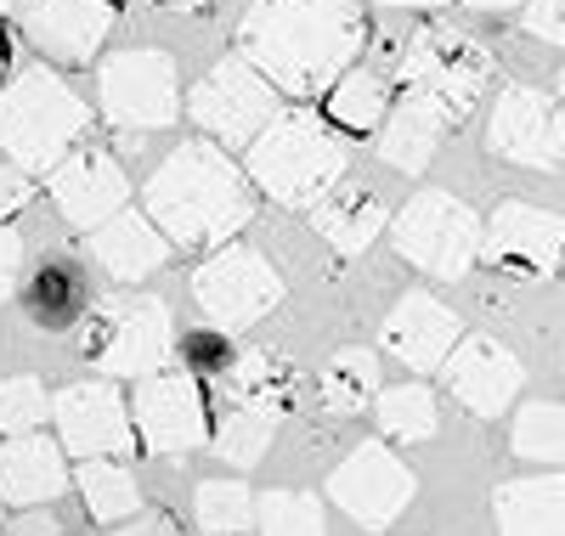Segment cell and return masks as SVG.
Masks as SVG:
<instances>
[{"mask_svg": "<svg viewBox=\"0 0 565 536\" xmlns=\"http://www.w3.org/2000/svg\"><path fill=\"white\" fill-rule=\"evenodd\" d=\"M554 96H559V103H565V68H559V79H554Z\"/></svg>", "mask_w": 565, "mask_h": 536, "instance_id": "bcb514c9", "label": "cell"}, {"mask_svg": "<svg viewBox=\"0 0 565 536\" xmlns=\"http://www.w3.org/2000/svg\"><path fill=\"white\" fill-rule=\"evenodd\" d=\"M481 260L503 277H554L559 260H565V221L554 210H537V204H521L509 199L492 210L487 232H481Z\"/></svg>", "mask_w": 565, "mask_h": 536, "instance_id": "4fadbf2b", "label": "cell"}, {"mask_svg": "<svg viewBox=\"0 0 565 536\" xmlns=\"http://www.w3.org/2000/svg\"><path fill=\"white\" fill-rule=\"evenodd\" d=\"M514 452L526 463H543V469H559L565 463V407L559 401H532L514 418Z\"/></svg>", "mask_w": 565, "mask_h": 536, "instance_id": "1f68e13d", "label": "cell"}, {"mask_svg": "<svg viewBox=\"0 0 565 536\" xmlns=\"http://www.w3.org/2000/svg\"><path fill=\"white\" fill-rule=\"evenodd\" d=\"M373 418H380L385 441H402V447H418V441H430V435L441 429V407H436V396L424 384H391V389H380Z\"/></svg>", "mask_w": 565, "mask_h": 536, "instance_id": "f1b7e54d", "label": "cell"}, {"mask_svg": "<svg viewBox=\"0 0 565 536\" xmlns=\"http://www.w3.org/2000/svg\"><path fill=\"white\" fill-rule=\"evenodd\" d=\"M487 148L509 164L554 170L565 159V103L537 85H509L498 90V108L487 125Z\"/></svg>", "mask_w": 565, "mask_h": 536, "instance_id": "7c38bea8", "label": "cell"}, {"mask_svg": "<svg viewBox=\"0 0 565 536\" xmlns=\"http://www.w3.org/2000/svg\"><path fill=\"white\" fill-rule=\"evenodd\" d=\"M351 148L334 136V125L311 108H282L255 141L244 175L282 210H317L328 192L345 181Z\"/></svg>", "mask_w": 565, "mask_h": 536, "instance_id": "3957f363", "label": "cell"}, {"mask_svg": "<svg viewBox=\"0 0 565 536\" xmlns=\"http://www.w3.org/2000/svg\"><path fill=\"white\" fill-rule=\"evenodd\" d=\"M317 401H322V412H334V418H351V412L373 407L380 401V362H373L367 351L328 356V367L317 373Z\"/></svg>", "mask_w": 565, "mask_h": 536, "instance_id": "83f0119b", "label": "cell"}, {"mask_svg": "<svg viewBox=\"0 0 565 536\" xmlns=\"http://www.w3.org/2000/svg\"><path fill=\"white\" fill-rule=\"evenodd\" d=\"M29 170H18V164H7V170H0V221H12L29 199H34V186L23 181Z\"/></svg>", "mask_w": 565, "mask_h": 536, "instance_id": "74e56055", "label": "cell"}, {"mask_svg": "<svg viewBox=\"0 0 565 536\" xmlns=\"http://www.w3.org/2000/svg\"><path fill=\"white\" fill-rule=\"evenodd\" d=\"M328 119L345 136H380V125L391 119V79L380 68L340 74V85L328 90Z\"/></svg>", "mask_w": 565, "mask_h": 536, "instance_id": "484cf974", "label": "cell"}, {"mask_svg": "<svg viewBox=\"0 0 565 536\" xmlns=\"http://www.w3.org/2000/svg\"><path fill=\"white\" fill-rule=\"evenodd\" d=\"M97 96H103V119L125 130V148H141V130H164L181 114V74L175 57L159 45H130V52L103 57L97 68Z\"/></svg>", "mask_w": 565, "mask_h": 536, "instance_id": "52a82bcc", "label": "cell"}, {"mask_svg": "<svg viewBox=\"0 0 565 536\" xmlns=\"http://www.w3.org/2000/svg\"><path fill=\"white\" fill-rule=\"evenodd\" d=\"M362 45L367 23L356 0H255L238 23V52L289 96L334 90Z\"/></svg>", "mask_w": 565, "mask_h": 536, "instance_id": "6da1fadb", "label": "cell"}, {"mask_svg": "<svg viewBox=\"0 0 565 536\" xmlns=\"http://www.w3.org/2000/svg\"><path fill=\"white\" fill-rule=\"evenodd\" d=\"M391 74H396L402 96L424 103L441 125H463L476 114L481 90L492 85V52L458 23H424L407 34Z\"/></svg>", "mask_w": 565, "mask_h": 536, "instance_id": "5b68a950", "label": "cell"}, {"mask_svg": "<svg viewBox=\"0 0 565 536\" xmlns=\"http://www.w3.org/2000/svg\"><path fill=\"white\" fill-rule=\"evenodd\" d=\"M255 525V497L238 480H204L199 485V530L204 536H244Z\"/></svg>", "mask_w": 565, "mask_h": 536, "instance_id": "d6a6232c", "label": "cell"}, {"mask_svg": "<svg viewBox=\"0 0 565 536\" xmlns=\"http://www.w3.org/2000/svg\"><path fill=\"white\" fill-rule=\"evenodd\" d=\"M85 305H90V294H85V277L74 271V266H45V271H34V282H29V317H34V328H74L79 317H85Z\"/></svg>", "mask_w": 565, "mask_h": 536, "instance_id": "4dcf8cb0", "label": "cell"}, {"mask_svg": "<svg viewBox=\"0 0 565 536\" xmlns=\"http://www.w3.org/2000/svg\"><path fill=\"white\" fill-rule=\"evenodd\" d=\"M153 7H164V12H204L210 0H153Z\"/></svg>", "mask_w": 565, "mask_h": 536, "instance_id": "ee69618b", "label": "cell"}, {"mask_svg": "<svg viewBox=\"0 0 565 536\" xmlns=\"http://www.w3.org/2000/svg\"><path fill=\"white\" fill-rule=\"evenodd\" d=\"M492 514H498V536H565V480L559 474L503 480Z\"/></svg>", "mask_w": 565, "mask_h": 536, "instance_id": "7402d4cb", "label": "cell"}, {"mask_svg": "<svg viewBox=\"0 0 565 536\" xmlns=\"http://www.w3.org/2000/svg\"><path fill=\"white\" fill-rule=\"evenodd\" d=\"M18 23L45 63L90 68V57L108 45L119 12H114V0H23Z\"/></svg>", "mask_w": 565, "mask_h": 536, "instance_id": "2e32d148", "label": "cell"}, {"mask_svg": "<svg viewBox=\"0 0 565 536\" xmlns=\"http://www.w3.org/2000/svg\"><path fill=\"white\" fill-rule=\"evenodd\" d=\"M458 311L441 305L436 294H424V288H413V294H402L380 328V345L391 362H402L407 373H436L447 367V356L458 351Z\"/></svg>", "mask_w": 565, "mask_h": 536, "instance_id": "d6986e66", "label": "cell"}, {"mask_svg": "<svg viewBox=\"0 0 565 536\" xmlns=\"http://www.w3.org/2000/svg\"><path fill=\"white\" fill-rule=\"evenodd\" d=\"M380 7H396V12H436L447 0H380Z\"/></svg>", "mask_w": 565, "mask_h": 536, "instance_id": "7bdbcfd3", "label": "cell"}, {"mask_svg": "<svg viewBox=\"0 0 565 536\" xmlns=\"http://www.w3.org/2000/svg\"><path fill=\"white\" fill-rule=\"evenodd\" d=\"M52 418H57V435H63V452H74L79 463L85 458H130L136 452L130 401L119 396L108 378L68 384L63 396L52 401Z\"/></svg>", "mask_w": 565, "mask_h": 536, "instance_id": "5bb4252c", "label": "cell"}, {"mask_svg": "<svg viewBox=\"0 0 565 536\" xmlns=\"http://www.w3.org/2000/svg\"><path fill=\"white\" fill-rule=\"evenodd\" d=\"M277 96H282V90L238 52V57L215 63V68L193 85V96H186V114H193V125H199L204 136H215L221 148H249V141L282 114Z\"/></svg>", "mask_w": 565, "mask_h": 536, "instance_id": "9c48e42d", "label": "cell"}, {"mask_svg": "<svg viewBox=\"0 0 565 536\" xmlns=\"http://www.w3.org/2000/svg\"><path fill=\"white\" fill-rule=\"evenodd\" d=\"M277 424H282L277 407H255V401H238V396H226V389H221L215 418H210V447L232 469H255L266 458V447H271Z\"/></svg>", "mask_w": 565, "mask_h": 536, "instance_id": "cb8c5ba5", "label": "cell"}, {"mask_svg": "<svg viewBox=\"0 0 565 536\" xmlns=\"http://www.w3.org/2000/svg\"><path fill=\"white\" fill-rule=\"evenodd\" d=\"M136 441L159 452V458H186L210 447V401L193 373H153V378H136Z\"/></svg>", "mask_w": 565, "mask_h": 536, "instance_id": "8fae6325", "label": "cell"}, {"mask_svg": "<svg viewBox=\"0 0 565 536\" xmlns=\"http://www.w3.org/2000/svg\"><path fill=\"white\" fill-rule=\"evenodd\" d=\"M52 418V396H45L40 378H7L0 384V435H34Z\"/></svg>", "mask_w": 565, "mask_h": 536, "instance_id": "e575fe53", "label": "cell"}, {"mask_svg": "<svg viewBox=\"0 0 565 536\" xmlns=\"http://www.w3.org/2000/svg\"><path fill=\"white\" fill-rule=\"evenodd\" d=\"M7 536H68V530H63V519H57L52 508H29L23 519H12Z\"/></svg>", "mask_w": 565, "mask_h": 536, "instance_id": "ab89813d", "label": "cell"}, {"mask_svg": "<svg viewBox=\"0 0 565 536\" xmlns=\"http://www.w3.org/2000/svg\"><path fill=\"white\" fill-rule=\"evenodd\" d=\"M441 119L424 108V103H413V96H402V103L391 108V119L380 125V159L391 164V170H407V175H418L424 164L436 159V141H441Z\"/></svg>", "mask_w": 565, "mask_h": 536, "instance_id": "d4e9b609", "label": "cell"}, {"mask_svg": "<svg viewBox=\"0 0 565 536\" xmlns=\"http://www.w3.org/2000/svg\"><path fill=\"white\" fill-rule=\"evenodd\" d=\"M18 7H23V0H0V18H12Z\"/></svg>", "mask_w": 565, "mask_h": 536, "instance_id": "f6af8a7d", "label": "cell"}, {"mask_svg": "<svg viewBox=\"0 0 565 536\" xmlns=\"http://www.w3.org/2000/svg\"><path fill=\"white\" fill-rule=\"evenodd\" d=\"M74 480H79L85 514L97 519V525H125V519L141 514V485L125 469V458H85Z\"/></svg>", "mask_w": 565, "mask_h": 536, "instance_id": "4316f807", "label": "cell"}, {"mask_svg": "<svg viewBox=\"0 0 565 536\" xmlns=\"http://www.w3.org/2000/svg\"><path fill=\"white\" fill-rule=\"evenodd\" d=\"M441 378H447L458 407H469L476 418H498L503 407H514V396H521L526 367L514 362V351L498 345L492 333H469V339H458V351L447 356Z\"/></svg>", "mask_w": 565, "mask_h": 536, "instance_id": "ac0fdd59", "label": "cell"}, {"mask_svg": "<svg viewBox=\"0 0 565 536\" xmlns=\"http://www.w3.org/2000/svg\"><path fill=\"white\" fill-rule=\"evenodd\" d=\"M526 34L543 45H565V0H526Z\"/></svg>", "mask_w": 565, "mask_h": 536, "instance_id": "d590c367", "label": "cell"}, {"mask_svg": "<svg viewBox=\"0 0 565 536\" xmlns=\"http://www.w3.org/2000/svg\"><path fill=\"white\" fill-rule=\"evenodd\" d=\"M79 356L108 378H153L175 356V322L159 294H103L79 317Z\"/></svg>", "mask_w": 565, "mask_h": 536, "instance_id": "8992f818", "label": "cell"}, {"mask_svg": "<svg viewBox=\"0 0 565 536\" xmlns=\"http://www.w3.org/2000/svg\"><path fill=\"white\" fill-rule=\"evenodd\" d=\"M193 356H199V367H221V373H226V362H232L226 345H221V339H210V333L193 339Z\"/></svg>", "mask_w": 565, "mask_h": 536, "instance_id": "60d3db41", "label": "cell"}, {"mask_svg": "<svg viewBox=\"0 0 565 536\" xmlns=\"http://www.w3.org/2000/svg\"><path fill=\"white\" fill-rule=\"evenodd\" d=\"M0 68H7V45H0Z\"/></svg>", "mask_w": 565, "mask_h": 536, "instance_id": "7dc6e473", "label": "cell"}, {"mask_svg": "<svg viewBox=\"0 0 565 536\" xmlns=\"http://www.w3.org/2000/svg\"><path fill=\"white\" fill-rule=\"evenodd\" d=\"M260 536H328L322 525V503L311 492H266L255 503Z\"/></svg>", "mask_w": 565, "mask_h": 536, "instance_id": "836d02e7", "label": "cell"}, {"mask_svg": "<svg viewBox=\"0 0 565 536\" xmlns=\"http://www.w3.org/2000/svg\"><path fill=\"white\" fill-rule=\"evenodd\" d=\"M413 492H418L413 469L380 441H362L334 474H328V497L367 530H385L413 503Z\"/></svg>", "mask_w": 565, "mask_h": 536, "instance_id": "9a60e30c", "label": "cell"}, {"mask_svg": "<svg viewBox=\"0 0 565 536\" xmlns=\"http://www.w3.org/2000/svg\"><path fill=\"white\" fill-rule=\"evenodd\" d=\"M193 294L204 305V317L215 328H249L260 317H271L282 305V277L277 266L249 249V243H226V249H215L199 271H193Z\"/></svg>", "mask_w": 565, "mask_h": 536, "instance_id": "30bf717a", "label": "cell"}, {"mask_svg": "<svg viewBox=\"0 0 565 536\" xmlns=\"http://www.w3.org/2000/svg\"><path fill=\"white\" fill-rule=\"evenodd\" d=\"M85 130H90V108L45 63L0 85V153L18 170H29V175L57 170L79 148Z\"/></svg>", "mask_w": 565, "mask_h": 536, "instance_id": "277c9868", "label": "cell"}, {"mask_svg": "<svg viewBox=\"0 0 565 536\" xmlns=\"http://www.w3.org/2000/svg\"><path fill=\"white\" fill-rule=\"evenodd\" d=\"M311 226H317V237H322L334 255H362L367 243L391 226V215H385V204H380V192H362V186H345V181H340V186L311 210Z\"/></svg>", "mask_w": 565, "mask_h": 536, "instance_id": "603a6c76", "label": "cell"}, {"mask_svg": "<svg viewBox=\"0 0 565 536\" xmlns=\"http://www.w3.org/2000/svg\"><path fill=\"white\" fill-rule=\"evenodd\" d=\"M68 452L45 435H0V503L18 508H52L68 492Z\"/></svg>", "mask_w": 565, "mask_h": 536, "instance_id": "ffe728a7", "label": "cell"}, {"mask_svg": "<svg viewBox=\"0 0 565 536\" xmlns=\"http://www.w3.org/2000/svg\"><path fill=\"white\" fill-rule=\"evenodd\" d=\"M45 186H52V204L63 210V221L79 226V232L108 226L130 204V181H125V170H119V159L108 148H74L52 170Z\"/></svg>", "mask_w": 565, "mask_h": 536, "instance_id": "e0dca14e", "label": "cell"}, {"mask_svg": "<svg viewBox=\"0 0 565 536\" xmlns=\"http://www.w3.org/2000/svg\"><path fill=\"white\" fill-rule=\"evenodd\" d=\"M108 536H181V525H175L170 514H136V519L114 525Z\"/></svg>", "mask_w": 565, "mask_h": 536, "instance_id": "f35d334b", "label": "cell"}, {"mask_svg": "<svg viewBox=\"0 0 565 536\" xmlns=\"http://www.w3.org/2000/svg\"><path fill=\"white\" fill-rule=\"evenodd\" d=\"M221 389H226V396H238V401L282 412V407H289V389H295V373H289V362L271 356V351H244V356L226 362Z\"/></svg>", "mask_w": 565, "mask_h": 536, "instance_id": "f546056e", "label": "cell"}, {"mask_svg": "<svg viewBox=\"0 0 565 536\" xmlns=\"http://www.w3.org/2000/svg\"><path fill=\"white\" fill-rule=\"evenodd\" d=\"M463 7H469V12H498V18H503V12H514V7H526V0H463Z\"/></svg>", "mask_w": 565, "mask_h": 536, "instance_id": "b9f144b4", "label": "cell"}, {"mask_svg": "<svg viewBox=\"0 0 565 536\" xmlns=\"http://www.w3.org/2000/svg\"><path fill=\"white\" fill-rule=\"evenodd\" d=\"M18 271H23V237H18V226L0 221V300L18 288Z\"/></svg>", "mask_w": 565, "mask_h": 536, "instance_id": "8d00e7d4", "label": "cell"}, {"mask_svg": "<svg viewBox=\"0 0 565 536\" xmlns=\"http://www.w3.org/2000/svg\"><path fill=\"white\" fill-rule=\"evenodd\" d=\"M170 255V237L148 221V215H136V210H119L108 226L90 232V260H97L114 282H141V277H153Z\"/></svg>", "mask_w": 565, "mask_h": 536, "instance_id": "44dd1931", "label": "cell"}, {"mask_svg": "<svg viewBox=\"0 0 565 536\" xmlns=\"http://www.w3.org/2000/svg\"><path fill=\"white\" fill-rule=\"evenodd\" d=\"M141 210L175 249H226L255 221V186L221 141H181L141 186Z\"/></svg>", "mask_w": 565, "mask_h": 536, "instance_id": "7a4b0ae2", "label": "cell"}, {"mask_svg": "<svg viewBox=\"0 0 565 536\" xmlns=\"http://www.w3.org/2000/svg\"><path fill=\"white\" fill-rule=\"evenodd\" d=\"M481 221L476 210H469L463 199H452V192H413V199L391 215V243L396 255L418 271H430L441 282H458L469 277V266L481 260Z\"/></svg>", "mask_w": 565, "mask_h": 536, "instance_id": "ba28073f", "label": "cell"}]
</instances>
